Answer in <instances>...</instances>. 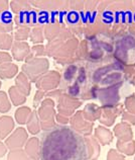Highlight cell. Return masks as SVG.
I'll return each instance as SVG.
<instances>
[{"label":"cell","instance_id":"1","mask_svg":"<svg viewBox=\"0 0 135 160\" xmlns=\"http://www.w3.org/2000/svg\"><path fill=\"white\" fill-rule=\"evenodd\" d=\"M114 132H115L116 136L120 139V141H131L132 140V131L130 129L129 125L125 124V123H121L118 124L115 129H114Z\"/></svg>","mask_w":135,"mask_h":160},{"label":"cell","instance_id":"2","mask_svg":"<svg viewBox=\"0 0 135 160\" xmlns=\"http://www.w3.org/2000/svg\"><path fill=\"white\" fill-rule=\"evenodd\" d=\"M118 150L120 152L127 154V155H132L135 152V142L134 141H118L117 143Z\"/></svg>","mask_w":135,"mask_h":160},{"label":"cell","instance_id":"3","mask_svg":"<svg viewBox=\"0 0 135 160\" xmlns=\"http://www.w3.org/2000/svg\"><path fill=\"white\" fill-rule=\"evenodd\" d=\"M97 136L100 139V141L104 144H108L112 141V134L107 129H104L103 127H99L97 130Z\"/></svg>","mask_w":135,"mask_h":160},{"label":"cell","instance_id":"4","mask_svg":"<svg viewBox=\"0 0 135 160\" xmlns=\"http://www.w3.org/2000/svg\"><path fill=\"white\" fill-rule=\"evenodd\" d=\"M126 108H127L128 112L132 115H135V98L131 96L126 99Z\"/></svg>","mask_w":135,"mask_h":160},{"label":"cell","instance_id":"5","mask_svg":"<svg viewBox=\"0 0 135 160\" xmlns=\"http://www.w3.org/2000/svg\"><path fill=\"white\" fill-rule=\"evenodd\" d=\"M108 160H125L124 156H122L121 154H119L115 150H110L108 155Z\"/></svg>","mask_w":135,"mask_h":160},{"label":"cell","instance_id":"6","mask_svg":"<svg viewBox=\"0 0 135 160\" xmlns=\"http://www.w3.org/2000/svg\"><path fill=\"white\" fill-rule=\"evenodd\" d=\"M123 120L128 122L130 124H135V115H132V113H129V112H124L123 115Z\"/></svg>","mask_w":135,"mask_h":160}]
</instances>
